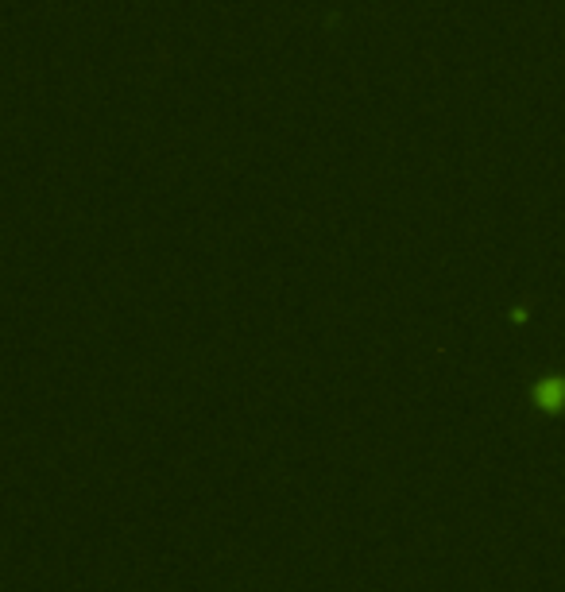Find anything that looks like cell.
I'll return each instance as SVG.
<instances>
[{"label":"cell","instance_id":"obj_1","mask_svg":"<svg viewBox=\"0 0 565 592\" xmlns=\"http://www.w3.org/2000/svg\"><path fill=\"white\" fill-rule=\"evenodd\" d=\"M535 403L542 407V411H562L565 407V380H558V376L542 380V384L535 387Z\"/></svg>","mask_w":565,"mask_h":592}]
</instances>
